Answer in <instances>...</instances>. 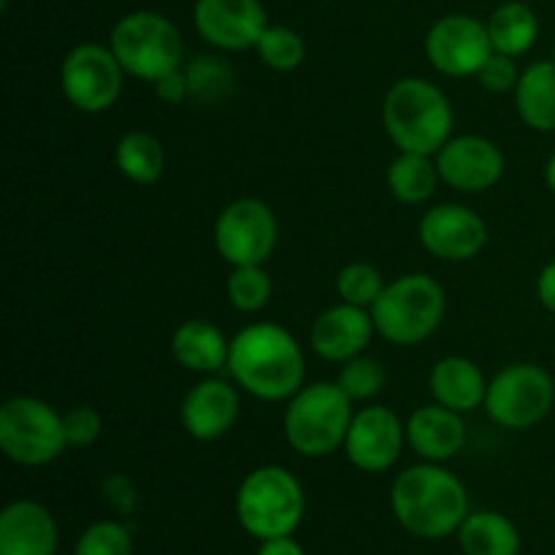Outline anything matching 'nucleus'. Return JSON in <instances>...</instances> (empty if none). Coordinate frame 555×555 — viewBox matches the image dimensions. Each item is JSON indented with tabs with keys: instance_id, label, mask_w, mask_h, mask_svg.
<instances>
[{
	"instance_id": "32",
	"label": "nucleus",
	"mask_w": 555,
	"mask_h": 555,
	"mask_svg": "<svg viewBox=\"0 0 555 555\" xmlns=\"http://www.w3.org/2000/svg\"><path fill=\"white\" fill-rule=\"evenodd\" d=\"M385 383H388V372H385L383 363L372 356L350 358L347 363H341L339 377H336V385L350 396L352 404H356V401L377 399L385 390Z\"/></svg>"
},
{
	"instance_id": "13",
	"label": "nucleus",
	"mask_w": 555,
	"mask_h": 555,
	"mask_svg": "<svg viewBox=\"0 0 555 555\" xmlns=\"http://www.w3.org/2000/svg\"><path fill=\"white\" fill-rule=\"evenodd\" d=\"M417 236L426 253L448 263H466L488 244V225L475 209L464 204L431 206L421 217Z\"/></svg>"
},
{
	"instance_id": "3",
	"label": "nucleus",
	"mask_w": 555,
	"mask_h": 555,
	"mask_svg": "<svg viewBox=\"0 0 555 555\" xmlns=\"http://www.w3.org/2000/svg\"><path fill=\"white\" fill-rule=\"evenodd\" d=\"M453 122L450 98L421 76L393 81L383 98V128L399 152L437 155L453 139Z\"/></svg>"
},
{
	"instance_id": "7",
	"label": "nucleus",
	"mask_w": 555,
	"mask_h": 555,
	"mask_svg": "<svg viewBox=\"0 0 555 555\" xmlns=\"http://www.w3.org/2000/svg\"><path fill=\"white\" fill-rule=\"evenodd\" d=\"M108 47L125 74L155 85L184 65V38L168 16L157 11H130L114 25Z\"/></svg>"
},
{
	"instance_id": "12",
	"label": "nucleus",
	"mask_w": 555,
	"mask_h": 555,
	"mask_svg": "<svg viewBox=\"0 0 555 555\" xmlns=\"http://www.w3.org/2000/svg\"><path fill=\"white\" fill-rule=\"evenodd\" d=\"M493 54L488 25L469 14L442 16L426 33V57L442 76L466 79L480 74Z\"/></svg>"
},
{
	"instance_id": "36",
	"label": "nucleus",
	"mask_w": 555,
	"mask_h": 555,
	"mask_svg": "<svg viewBox=\"0 0 555 555\" xmlns=\"http://www.w3.org/2000/svg\"><path fill=\"white\" fill-rule=\"evenodd\" d=\"M155 95L160 98L166 106H182L184 101H190V85L188 76H184L182 68L171 70L163 79L155 81Z\"/></svg>"
},
{
	"instance_id": "2",
	"label": "nucleus",
	"mask_w": 555,
	"mask_h": 555,
	"mask_svg": "<svg viewBox=\"0 0 555 555\" xmlns=\"http://www.w3.org/2000/svg\"><path fill=\"white\" fill-rule=\"evenodd\" d=\"M390 509L401 529L421 540H444L459 534L469 515L464 482L442 464H417L401 472L390 488Z\"/></svg>"
},
{
	"instance_id": "26",
	"label": "nucleus",
	"mask_w": 555,
	"mask_h": 555,
	"mask_svg": "<svg viewBox=\"0 0 555 555\" xmlns=\"http://www.w3.org/2000/svg\"><path fill=\"white\" fill-rule=\"evenodd\" d=\"M388 190L399 204L417 206L434 198L437 184L442 182L434 155L417 152H399L388 166Z\"/></svg>"
},
{
	"instance_id": "10",
	"label": "nucleus",
	"mask_w": 555,
	"mask_h": 555,
	"mask_svg": "<svg viewBox=\"0 0 555 555\" xmlns=\"http://www.w3.org/2000/svg\"><path fill=\"white\" fill-rule=\"evenodd\" d=\"M125 68L112 47L87 41L70 49L60 65V90L65 101L85 114L108 112L122 95Z\"/></svg>"
},
{
	"instance_id": "21",
	"label": "nucleus",
	"mask_w": 555,
	"mask_h": 555,
	"mask_svg": "<svg viewBox=\"0 0 555 555\" xmlns=\"http://www.w3.org/2000/svg\"><path fill=\"white\" fill-rule=\"evenodd\" d=\"M428 390L437 404L466 415L486 404L488 379L472 358L444 356L434 363L431 374H428Z\"/></svg>"
},
{
	"instance_id": "23",
	"label": "nucleus",
	"mask_w": 555,
	"mask_h": 555,
	"mask_svg": "<svg viewBox=\"0 0 555 555\" xmlns=\"http://www.w3.org/2000/svg\"><path fill=\"white\" fill-rule=\"evenodd\" d=\"M515 108L531 130L553 133L555 130V63L540 60L520 70L515 87Z\"/></svg>"
},
{
	"instance_id": "29",
	"label": "nucleus",
	"mask_w": 555,
	"mask_h": 555,
	"mask_svg": "<svg viewBox=\"0 0 555 555\" xmlns=\"http://www.w3.org/2000/svg\"><path fill=\"white\" fill-rule=\"evenodd\" d=\"M255 52L266 68L291 74V70L301 68L304 60H307V43H304L301 33L293 30V27L269 25L255 43Z\"/></svg>"
},
{
	"instance_id": "27",
	"label": "nucleus",
	"mask_w": 555,
	"mask_h": 555,
	"mask_svg": "<svg viewBox=\"0 0 555 555\" xmlns=\"http://www.w3.org/2000/svg\"><path fill=\"white\" fill-rule=\"evenodd\" d=\"M114 163L128 182L155 184L166 171V150L157 135L146 133V130H128L117 141Z\"/></svg>"
},
{
	"instance_id": "8",
	"label": "nucleus",
	"mask_w": 555,
	"mask_h": 555,
	"mask_svg": "<svg viewBox=\"0 0 555 555\" xmlns=\"http://www.w3.org/2000/svg\"><path fill=\"white\" fill-rule=\"evenodd\" d=\"M63 415L36 396H14L0 406V450L14 464L36 469L65 453Z\"/></svg>"
},
{
	"instance_id": "17",
	"label": "nucleus",
	"mask_w": 555,
	"mask_h": 555,
	"mask_svg": "<svg viewBox=\"0 0 555 555\" xmlns=\"http://www.w3.org/2000/svg\"><path fill=\"white\" fill-rule=\"evenodd\" d=\"M238 410H242V401L231 383L204 377L182 399L179 417H182V428L188 431V437L198 439V442H215L236 426Z\"/></svg>"
},
{
	"instance_id": "30",
	"label": "nucleus",
	"mask_w": 555,
	"mask_h": 555,
	"mask_svg": "<svg viewBox=\"0 0 555 555\" xmlns=\"http://www.w3.org/2000/svg\"><path fill=\"white\" fill-rule=\"evenodd\" d=\"M225 293L236 312L255 314L271 301L274 285H271V276L266 274L263 266H236L228 276Z\"/></svg>"
},
{
	"instance_id": "31",
	"label": "nucleus",
	"mask_w": 555,
	"mask_h": 555,
	"mask_svg": "<svg viewBox=\"0 0 555 555\" xmlns=\"http://www.w3.org/2000/svg\"><path fill=\"white\" fill-rule=\"evenodd\" d=\"M383 274H379L377 266L366 263V260L347 263L339 271V276H336V296H339V301L352 304V307L372 309L377 304V298L383 296Z\"/></svg>"
},
{
	"instance_id": "11",
	"label": "nucleus",
	"mask_w": 555,
	"mask_h": 555,
	"mask_svg": "<svg viewBox=\"0 0 555 555\" xmlns=\"http://www.w3.org/2000/svg\"><path fill=\"white\" fill-rule=\"evenodd\" d=\"M280 222L260 198H236L217 215L215 247L231 269L263 266L274 255Z\"/></svg>"
},
{
	"instance_id": "20",
	"label": "nucleus",
	"mask_w": 555,
	"mask_h": 555,
	"mask_svg": "<svg viewBox=\"0 0 555 555\" xmlns=\"http://www.w3.org/2000/svg\"><path fill=\"white\" fill-rule=\"evenodd\" d=\"M406 444L421 455L423 461L431 464H444L455 459L466 444V426L459 412L448 410L442 404L417 406L404 423Z\"/></svg>"
},
{
	"instance_id": "39",
	"label": "nucleus",
	"mask_w": 555,
	"mask_h": 555,
	"mask_svg": "<svg viewBox=\"0 0 555 555\" xmlns=\"http://www.w3.org/2000/svg\"><path fill=\"white\" fill-rule=\"evenodd\" d=\"M545 182H547V188H551L553 195H555V152H553L551 160H547V166H545Z\"/></svg>"
},
{
	"instance_id": "25",
	"label": "nucleus",
	"mask_w": 555,
	"mask_h": 555,
	"mask_svg": "<svg viewBox=\"0 0 555 555\" xmlns=\"http://www.w3.org/2000/svg\"><path fill=\"white\" fill-rule=\"evenodd\" d=\"M486 25L493 52L507 54V57H520L540 38V20L526 0H504Z\"/></svg>"
},
{
	"instance_id": "4",
	"label": "nucleus",
	"mask_w": 555,
	"mask_h": 555,
	"mask_svg": "<svg viewBox=\"0 0 555 555\" xmlns=\"http://www.w3.org/2000/svg\"><path fill=\"white\" fill-rule=\"evenodd\" d=\"M307 499L298 477L285 466H258L236 493V518L258 542L293 537L304 520Z\"/></svg>"
},
{
	"instance_id": "22",
	"label": "nucleus",
	"mask_w": 555,
	"mask_h": 555,
	"mask_svg": "<svg viewBox=\"0 0 555 555\" xmlns=\"http://www.w3.org/2000/svg\"><path fill=\"white\" fill-rule=\"evenodd\" d=\"M171 356L182 369L193 374H217L228 369L231 339L209 320H184L171 336Z\"/></svg>"
},
{
	"instance_id": "28",
	"label": "nucleus",
	"mask_w": 555,
	"mask_h": 555,
	"mask_svg": "<svg viewBox=\"0 0 555 555\" xmlns=\"http://www.w3.org/2000/svg\"><path fill=\"white\" fill-rule=\"evenodd\" d=\"M190 85V98L204 106L225 103L236 92V70L220 54H195L182 65Z\"/></svg>"
},
{
	"instance_id": "38",
	"label": "nucleus",
	"mask_w": 555,
	"mask_h": 555,
	"mask_svg": "<svg viewBox=\"0 0 555 555\" xmlns=\"http://www.w3.org/2000/svg\"><path fill=\"white\" fill-rule=\"evenodd\" d=\"M258 555H307L293 537H280V540L260 542Z\"/></svg>"
},
{
	"instance_id": "1",
	"label": "nucleus",
	"mask_w": 555,
	"mask_h": 555,
	"mask_svg": "<svg viewBox=\"0 0 555 555\" xmlns=\"http://www.w3.org/2000/svg\"><path fill=\"white\" fill-rule=\"evenodd\" d=\"M228 372L260 401H287L304 388L307 361L296 336L276 323H253L231 339Z\"/></svg>"
},
{
	"instance_id": "40",
	"label": "nucleus",
	"mask_w": 555,
	"mask_h": 555,
	"mask_svg": "<svg viewBox=\"0 0 555 555\" xmlns=\"http://www.w3.org/2000/svg\"><path fill=\"white\" fill-rule=\"evenodd\" d=\"M551 60H553V63H555V47H553V57H551Z\"/></svg>"
},
{
	"instance_id": "16",
	"label": "nucleus",
	"mask_w": 555,
	"mask_h": 555,
	"mask_svg": "<svg viewBox=\"0 0 555 555\" xmlns=\"http://www.w3.org/2000/svg\"><path fill=\"white\" fill-rule=\"evenodd\" d=\"M193 22L198 36L220 52L255 49L269 27L260 0H195Z\"/></svg>"
},
{
	"instance_id": "19",
	"label": "nucleus",
	"mask_w": 555,
	"mask_h": 555,
	"mask_svg": "<svg viewBox=\"0 0 555 555\" xmlns=\"http://www.w3.org/2000/svg\"><path fill=\"white\" fill-rule=\"evenodd\" d=\"M60 534L41 502L16 499L0 513V555H57Z\"/></svg>"
},
{
	"instance_id": "33",
	"label": "nucleus",
	"mask_w": 555,
	"mask_h": 555,
	"mask_svg": "<svg viewBox=\"0 0 555 555\" xmlns=\"http://www.w3.org/2000/svg\"><path fill=\"white\" fill-rule=\"evenodd\" d=\"M74 555H133V540L117 520H98L81 531Z\"/></svg>"
},
{
	"instance_id": "6",
	"label": "nucleus",
	"mask_w": 555,
	"mask_h": 555,
	"mask_svg": "<svg viewBox=\"0 0 555 555\" xmlns=\"http://www.w3.org/2000/svg\"><path fill=\"white\" fill-rule=\"evenodd\" d=\"M448 309L442 285L428 274H404L385 285L372 312L374 328L396 347H415L439 331Z\"/></svg>"
},
{
	"instance_id": "9",
	"label": "nucleus",
	"mask_w": 555,
	"mask_h": 555,
	"mask_svg": "<svg viewBox=\"0 0 555 555\" xmlns=\"http://www.w3.org/2000/svg\"><path fill=\"white\" fill-rule=\"evenodd\" d=\"M555 401V383L537 363H513L488 383L486 412L507 431H526L547 417Z\"/></svg>"
},
{
	"instance_id": "5",
	"label": "nucleus",
	"mask_w": 555,
	"mask_h": 555,
	"mask_svg": "<svg viewBox=\"0 0 555 555\" xmlns=\"http://www.w3.org/2000/svg\"><path fill=\"white\" fill-rule=\"evenodd\" d=\"M352 399L336 383L304 385L285 406V439L304 459H325L345 448L352 423Z\"/></svg>"
},
{
	"instance_id": "24",
	"label": "nucleus",
	"mask_w": 555,
	"mask_h": 555,
	"mask_svg": "<svg viewBox=\"0 0 555 555\" xmlns=\"http://www.w3.org/2000/svg\"><path fill=\"white\" fill-rule=\"evenodd\" d=\"M461 551L466 555H518L520 534L513 520L493 509L466 515L459 529Z\"/></svg>"
},
{
	"instance_id": "18",
	"label": "nucleus",
	"mask_w": 555,
	"mask_h": 555,
	"mask_svg": "<svg viewBox=\"0 0 555 555\" xmlns=\"http://www.w3.org/2000/svg\"><path fill=\"white\" fill-rule=\"evenodd\" d=\"M377 334L369 309L352 307V304L339 301L314 318L312 331H309V345L323 361L347 363L350 358L363 356L372 336Z\"/></svg>"
},
{
	"instance_id": "35",
	"label": "nucleus",
	"mask_w": 555,
	"mask_h": 555,
	"mask_svg": "<svg viewBox=\"0 0 555 555\" xmlns=\"http://www.w3.org/2000/svg\"><path fill=\"white\" fill-rule=\"evenodd\" d=\"M518 79L520 70L518 65H515V57H507V54L499 52H493L491 57H488V63L480 68V74H477V81H480L488 92H496V95H502V92H515Z\"/></svg>"
},
{
	"instance_id": "15",
	"label": "nucleus",
	"mask_w": 555,
	"mask_h": 555,
	"mask_svg": "<svg viewBox=\"0 0 555 555\" xmlns=\"http://www.w3.org/2000/svg\"><path fill=\"white\" fill-rule=\"evenodd\" d=\"M434 160L442 182L466 195L486 193L504 177V152L486 135H453Z\"/></svg>"
},
{
	"instance_id": "14",
	"label": "nucleus",
	"mask_w": 555,
	"mask_h": 555,
	"mask_svg": "<svg viewBox=\"0 0 555 555\" xmlns=\"http://www.w3.org/2000/svg\"><path fill=\"white\" fill-rule=\"evenodd\" d=\"M406 444L404 423L388 406H363L352 415L345 439V453L356 469L369 475H383L399 461Z\"/></svg>"
},
{
	"instance_id": "34",
	"label": "nucleus",
	"mask_w": 555,
	"mask_h": 555,
	"mask_svg": "<svg viewBox=\"0 0 555 555\" xmlns=\"http://www.w3.org/2000/svg\"><path fill=\"white\" fill-rule=\"evenodd\" d=\"M63 428L68 448H90V444H95L98 439H101L103 417L95 406L79 404L74 406V410L65 412Z\"/></svg>"
},
{
	"instance_id": "37",
	"label": "nucleus",
	"mask_w": 555,
	"mask_h": 555,
	"mask_svg": "<svg viewBox=\"0 0 555 555\" xmlns=\"http://www.w3.org/2000/svg\"><path fill=\"white\" fill-rule=\"evenodd\" d=\"M537 298H540V304L547 312L555 314V260L547 263L540 271V276H537Z\"/></svg>"
}]
</instances>
